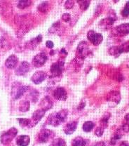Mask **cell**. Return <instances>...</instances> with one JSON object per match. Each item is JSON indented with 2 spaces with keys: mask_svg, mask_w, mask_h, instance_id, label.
<instances>
[{
  "mask_svg": "<svg viewBox=\"0 0 129 146\" xmlns=\"http://www.w3.org/2000/svg\"><path fill=\"white\" fill-rule=\"evenodd\" d=\"M107 100L115 105L118 104L121 100V94L118 91H111L107 96Z\"/></svg>",
  "mask_w": 129,
  "mask_h": 146,
  "instance_id": "5bb4252c",
  "label": "cell"
},
{
  "mask_svg": "<svg viewBox=\"0 0 129 146\" xmlns=\"http://www.w3.org/2000/svg\"><path fill=\"white\" fill-rule=\"evenodd\" d=\"M89 52V46L86 42H81L79 43L78 47H77V54L78 57L84 59V58L87 56Z\"/></svg>",
  "mask_w": 129,
  "mask_h": 146,
  "instance_id": "8fae6325",
  "label": "cell"
},
{
  "mask_svg": "<svg viewBox=\"0 0 129 146\" xmlns=\"http://www.w3.org/2000/svg\"><path fill=\"white\" fill-rule=\"evenodd\" d=\"M74 4V2L73 1H70V0H69V1H66L65 7L67 9H72V7H73Z\"/></svg>",
  "mask_w": 129,
  "mask_h": 146,
  "instance_id": "836d02e7",
  "label": "cell"
},
{
  "mask_svg": "<svg viewBox=\"0 0 129 146\" xmlns=\"http://www.w3.org/2000/svg\"><path fill=\"white\" fill-rule=\"evenodd\" d=\"M18 133V130L16 128H11L7 131L4 132L1 137H0V141L2 144H8L13 141V138L16 137Z\"/></svg>",
  "mask_w": 129,
  "mask_h": 146,
  "instance_id": "7a4b0ae2",
  "label": "cell"
},
{
  "mask_svg": "<svg viewBox=\"0 0 129 146\" xmlns=\"http://www.w3.org/2000/svg\"><path fill=\"white\" fill-rule=\"evenodd\" d=\"M104 129H105V128L101 127V126H100L99 127L97 128V129H95V136H97L98 137L102 136V135H103V133H104Z\"/></svg>",
  "mask_w": 129,
  "mask_h": 146,
  "instance_id": "1f68e13d",
  "label": "cell"
},
{
  "mask_svg": "<svg viewBox=\"0 0 129 146\" xmlns=\"http://www.w3.org/2000/svg\"><path fill=\"white\" fill-rule=\"evenodd\" d=\"M121 13H122V16H125V17L129 16V1L126 2L125 7H124V9L122 10Z\"/></svg>",
  "mask_w": 129,
  "mask_h": 146,
  "instance_id": "f546056e",
  "label": "cell"
},
{
  "mask_svg": "<svg viewBox=\"0 0 129 146\" xmlns=\"http://www.w3.org/2000/svg\"><path fill=\"white\" fill-rule=\"evenodd\" d=\"M48 2H43L42 4H41L39 6L38 9L40 11L42 12H46L48 9Z\"/></svg>",
  "mask_w": 129,
  "mask_h": 146,
  "instance_id": "4dcf8cb0",
  "label": "cell"
},
{
  "mask_svg": "<svg viewBox=\"0 0 129 146\" xmlns=\"http://www.w3.org/2000/svg\"><path fill=\"white\" fill-rule=\"evenodd\" d=\"M116 16H110V17L105 18L101 21V25H102V27L103 29H104V27L105 28H108L114 23V21H116Z\"/></svg>",
  "mask_w": 129,
  "mask_h": 146,
  "instance_id": "d6986e66",
  "label": "cell"
},
{
  "mask_svg": "<svg viewBox=\"0 0 129 146\" xmlns=\"http://www.w3.org/2000/svg\"><path fill=\"white\" fill-rule=\"evenodd\" d=\"M77 2L79 4L80 8L82 9L83 11L86 10V9L89 8V6L90 4V1H78Z\"/></svg>",
  "mask_w": 129,
  "mask_h": 146,
  "instance_id": "83f0119b",
  "label": "cell"
},
{
  "mask_svg": "<svg viewBox=\"0 0 129 146\" xmlns=\"http://www.w3.org/2000/svg\"><path fill=\"white\" fill-rule=\"evenodd\" d=\"M50 146H66V143L62 138H56L52 141Z\"/></svg>",
  "mask_w": 129,
  "mask_h": 146,
  "instance_id": "d4e9b609",
  "label": "cell"
},
{
  "mask_svg": "<svg viewBox=\"0 0 129 146\" xmlns=\"http://www.w3.org/2000/svg\"><path fill=\"white\" fill-rule=\"evenodd\" d=\"M29 88L28 86H20V84L17 85L13 84V89H12V96L15 99L21 98L25 92L28 90Z\"/></svg>",
  "mask_w": 129,
  "mask_h": 146,
  "instance_id": "8992f818",
  "label": "cell"
},
{
  "mask_svg": "<svg viewBox=\"0 0 129 146\" xmlns=\"http://www.w3.org/2000/svg\"><path fill=\"white\" fill-rule=\"evenodd\" d=\"M105 143L104 142H99L98 143L95 144V146H105Z\"/></svg>",
  "mask_w": 129,
  "mask_h": 146,
  "instance_id": "ab89813d",
  "label": "cell"
},
{
  "mask_svg": "<svg viewBox=\"0 0 129 146\" xmlns=\"http://www.w3.org/2000/svg\"><path fill=\"white\" fill-rule=\"evenodd\" d=\"M87 37L89 40L95 46H98V44L103 42V36L100 33H95L93 30H90L87 34Z\"/></svg>",
  "mask_w": 129,
  "mask_h": 146,
  "instance_id": "52a82bcc",
  "label": "cell"
},
{
  "mask_svg": "<svg viewBox=\"0 0 129 146\" xmlns=\"http://www.w3.org/2000/svg\"><path fill=\"white\" fill-rule=\"evenodd\" d=\"M94 126H95V124H94V123L92 122V121H86L83 125V130L85 132H90L91 131L92 129H93Z\"/></svg>",
  "mask_w": 129,
  "mask_h": 146,
  "instance_id": "603a6c76",
  "label": "cell"
},
{
  "mask_svg": "<svg viewBox=\"0 0 129 146\" xmlns=\"http://www.w3.org/2000/svg\"><path fill=\"white\" fill-rule=\"evenodd\" d=\"M121 138V135H120V134H116L113 137V138H112V139H111L110 143L112 144V145H114V144L116 143V141H117L118 140H119Z\"/></svg>",
  "mask_w": 129,
  "mask_h": 146,
  "instance_id": "d6a6232c",
  "label": "cell"
},
{
  "mask_svg": "<svg viewBox=\"0 0 129 146\" xmlns=\"http://www.w3.org/2000/svg\"><path fill=\"white\" fill-rule=\"evenodd\" d=\"M87 140H85L82 137L78 136L72 141V146H87Z\"/></svg>",
  "mask_w": 129,
  "mask_h": 146,
  "instance_id": "44dd1931",
  "label": "cell"
},
{
  "mask_svg": "<svg viewBox=\"0 0 129 146\" xmlns=\"http://www.w3.org/2000/svg\"><path fill=\"white\" fill-rule=\"evenodd\" d=\"M45 112L46 111L43 110H38L35 111L34 112L32 115V119H30V124L29 125V128L34 127V126H36L38 123L39 122L42 118L44 116Z\"/></svg>",
  "mask_w": 129,
  "mask_h": 146,
  "instance_id": "9c48e42d",
  "label": "cell"
},
{
  "mask_svg": "<svg viewBox=\"0 0 129 146\" xmlns=\"http://www.w3.org/2000/svg\"><path fill=\"white\" fill-rule=\"evenodd\" d=\"M31 4V1H25V0H23V1H19V4H18V7L19 9H23L26 7H28L30 6V4Z\"/></svg>",
  "mask_w": 129,
  "mask_h": 146,
  "instance_id": "4316f807",
  "label": "cell"
},
{
  "mask_svg": "<svg viewBox=\"0 0 129 146\" xmlns=\"http://www.w3.org/2000/svg\"><path fill=\"white\" fill-rule=\"evenodd\" d=\"M55 133L54 131L49 129H44L40 131L38 134V140L41 143H47L50 141H52Z\"/></svg>",
  "mask_w": 129,
  "mask_h": 146,
  "instance_id": "3957f363",
  "label": "cell"
},
{
  "mask_svg": "<svg viewBox=\"0 0 129 146\" xmlns=\"http://www.w3.org/2000/svg\"><path fill=\"white\" fill-rule=\"evenodd\" d=\"M47 56L44 53H40L34 56L32 60V64L36 68H40L44 65L47 60Z\"/></svg>",
  "mask_w": 129,
  "mask_h": 146,
  "instance_id": "30bf717a",
  "label": "cell"
},
{
  "mask_svg": "<svg viewBox=\"0 0 129 146\" xmlns=\"http://www.w3.org/2000/svg\"><path fill=\"white\" fill-rule=\"evenodd\" d=\"M30 63H28V62H22V63L20 64V65L19 66V68H17V70H16V74L19 76L24 75V74H26V73L30 70Z\"/></svg>",
  "mask_w": 129,
  "mask_h": 146,
  "instance_id": "9a60e30c",
  "label": "cell"
},
{
  "mask_svg": "<svg viewBox=\"0 0 129 146\" xmlns=\"http://www.w3.org/2000/svg\"><path fill=\"white\" fill-rule=\"evenodd\" d=\"M47 74L44 71H38L35 72L31 77V80L34 82L35 84H39L42 82L44 81L45 79L46 78Z\"/></svg>",
  "mask_w": 129,
  "mask_h": 146,
  "instance_id": "7c38bea8",
  "label": "cell"
},
{
  "mask_svg": "<svg viewBox=\"0 0 129 146\" xmlns=\"http://www.w3.org/2000/svg\"><path fill=\"white\" fill-rule=\"evenodd\" d=\"M54 96L57 100H65L67 97V94L64 88L58 87L54 91Z\"/></svg>",
  "mask_w": 129,
  "mask_h": 146,
  "instance_id": "4fadbf2b",
  "label": "cell"
},
{
  "mask_svg": "<svg viewBox=\"0 0 129 146\" xmlns=\"http://www.w3.org/2000/svg\"><path fill=\"white\" fill-rule=\"evenodd\" d=\"M18 120H19V121L20 123V125L22 127H29V125H30V119H29L20 118Z\"/></svg>",
  "mask_w": 129,
  "mask_h": 146,
  "instance_id": "484cf974",
  "label": "cell"
},
{
  "mask_svg": "<svg viewBox=\"0 0 129 146\" xmlns=\"http://www.w3.org/2000/svg\"><path fill=\"white\" fill-rule=\"evenodd\" d=\"M40 106L42 107V110L44 111H47L53 107V102L51 98L48 96H46L42 99L40 103Z\"/></svg>",
  "mask_w": 129,
  "mask_h": 146,
  "instance_id": "ac0fdd59",
  "label": "cell"
},
{
  "mask_svg": "<svg viewBox=\"0 0 129 146\" xmlns=\"http://www.w3.org/2000/svg\"><path fill=\"white\" fill-rule=\"evenodd\" d=\"M84 106H85V102H83V104H81H81H80L79 106L78 109H79V110L83 109V107H84Z\"/></svg>",
  "mask_w": 129,
  "mask_h": 146,
  "instance_id": "60d3db41",
  "label": "cell"
},
{
  "mask_svg": "<svg viewBox=\"0 0 129 146\" xmlns=\"http://www.w3.org/2000/svg\"><path fill=\"white\" fill-rule=\"evenodd\" d=\"M30 98L32 100V102H36L38 100V97H39V92L36 90H33L30 93Z\"/></svg>",
  "mask_w": 129,
  "mask_h": 146,
  "instance_id": "f1b7e54d",
  "label": "cell"
},
{
  "mask_svg": "<svg viewBox=\"0 0 129 146\" xmlns=\"http://www.w3.org/2000/svg\"><path fill=\"white\" fill-rule=\"evenodd\" d=\"M30 102L28 100H23L22 102H21V103L20 104L19 106V110L21 112H27L30 109Z\"/></svg>",
  "mask_w": 129,
  "mask_h": 146,
  "instance_id": "7402d4cb",
  "label": "cell"
},
{
  "mask_svg": "<svg viewBox=\"0 0 129 146\" xmlns=\"http://www.w3.org/2000/svg\"><path fill=\"white\" fill-rule=\"evenodd\" d=\"M62 19L65 22H69V20H70V15L69 13H65L62 16Z\"/></svg>",
  "mask_w": 129,
  "mask_h": 146,
  "instance_id": "e575fe53",
  "label": "cell"
},
{
  "mask_svg": "<svg viewBox=\"0 0 129 146\" xmlns=\"http://www.w3.org/2000/svg\"><path fill=\"white\" fill-rule=\"evenodd\" d=\"M126 52H129V41L120 46H114L110 49V54L115 56H119L121 54Z\"/></svg>",
  "mask_w": 129,
  "mask_h": 146,
  "instance_id": "277c9868",
  "label": "cell"
},
{
  "mask_svg": "<svg viewBox=\"0 0 129 146\" xmlns=\"http://www.w3.org/2000/svg\"><path fill=\"white\" fill-rule=\"evenodd\" d=\"M112 33L116 36H124L129 34V23H124L115 27L112 30Z\"/></svg>",
  "mask_w": 129,
  "mask_h": 146,
  "instance_id": "5b68a950",
  "label": "cell"
},
{
  "mask_svg": "<svg viewBox=\"0 0 129 146\" xmlns=\"http://www.w3.org/2000/svg\"><path fill=\"white\" fill-rule=\"evenodd\" d=\"M30 138L28 136L22 135L18 137L16 140V143L19 146H28L30 144Z\"/></svg>",
  "mask_w": 129,
  "mask_h": 146,
  "instance_id": "ffe728a7",
  "label": "cell"
},
{
  "mask_svg": "<svg viewBox=\"0 0 129 146\" xmlns=\"http://www.w3.org/2000/svg\"><path fill=\"white\" fill-rule=\"evenodd\" d=\"M119 146H129V144L128 142H126V141H123Z\"/></svg>",
  "mask_w": 129,
  "mask_h": 146,
  "instance_id": "f35d334b",
  "label": "cell"
},
{
  "mask_svg": "<svg viewBox=\"0 0 129 146\" xmlns=\"http://www.w3.org/2000/svg\"><path fill=\"white\" fill-rule=\"evenodd\" d=\"M46 46L48 47V48H53L54 47V43H53L52 42H51V41H48V42H46Z\"/></svg>",
  "mask_w": 129,
  "mask_h": 146,
  "instance_id": "8d00e7d4",
  "label": "cell"
},
{
  "mask_svg": "<svg viewBox=\"0 0 129 146\" xmlns=\"http://www.w3.org/2000/svg\"><path fill=\"white\" fill-rule=\"evenodd\" d=\"M42 36L41 35H39V36H37L36 38H34V39H32L30 42H28V43H30V44L29 45H30V48H32V47L34 48V47H35L36 46H37L38 44H39L41 42H42Z\"/></svg>",
  "mask_w": 129,
  "mask_h": 146,
  "instance_id": "cb8c5ba5",
  "label": "cell"
},
{
  "mask_svg": "<svg viewBox=\"0 0 129 146\" xmlns=\"http://www.w3.org/2000/svg\"><path fill=\"white\" fill-rule=\"evenodd\" d=\"M125 121H124V123H125V124H128L129 125V114H128V115H126L125 116Z\"/></svg>",
  "mask_w": 129,
  "mask_h": 146,
  "instance_id": "74e56055",
  "label": "cell"
},
{
  "mask_svg": "<svg viewBox=\"0 0 129 146\" xmlns=\"http://www.w3.org/2000/svg\"><path fill=\"white\" fill-rule=\"evenodd\" d=\"M68 115V111L67 110L63 109L60 110V112H56V113L51 114L49 117H48L47 122L48 124L54 127H57V126L60 125L62 123H63L65 120L67 119Z\"/></svg>",
  "mask_w": 129,
  "mask_h": 146,
  "instance_id": "6da1fadb",
  "label": "cell"
},
{
  "mask_svg": "<svg viewBox=\"0 0 129 146\" xmlns=\"http://www.w3.org/2000/svg\"><path fill=\"white\" fill-rule=\"evenodd\" d=\"M18 64V58L14 55H11L5 62V65L9 69H13Z\"/></svg>",
  "mask_w": 129,
  "mask_h": 146,
  "instance_id": "e0dca14e",
  "label": "cell"
},
{
  "mask_svg": "<svg viewBox=\"0 0 129 146\" xmlns=\"http://www.w3.org/2000/svg\"><path fill=\"white\" fill-rule=\"evenodd\" d=\"M77 123H78L77 121H72L67 124L65 126L64 129H63V131L65 132V133H66L67 135H70L76 131V129H77Z\"/></svg>",
  "mask_w": 129,
  "mask_h": 146,
  "instance_id": "2e32d148",
  "label": "cell"
},
{
  "mask_svg": "<svg viewBox=\"0 0 129 146\" xmlns=\"http://www.w3.org/2000/svg\"><path fill=\"white\" fill-rule=\"evenodd\" d=\"M63 65H64V62L58 61V63H54L51 65V69H50L51 77H58L62 74Z\"/></svg>",
  "mask_w": 129,
  "mask_h": 146,
  "instance_id": "ba28073f",
  "label": "cell"
},
{
  "mask_svg": "<svg viewBox=\"0 0 129 146\" xmlns=\"http://www.w3.org/2000/svg\"><path fill=\"white\" fill-rule=\"evenodd\" d=\"M122 131L124 132H125V133H128V132L129 131V125L128 124L124 123V124H123V126H122Z\"/></svg>",
  "mask_w": 129,
  "mask_h": 146,
  "instance_id": "d590c367",
  "label": "cell"
}]
</instances>
